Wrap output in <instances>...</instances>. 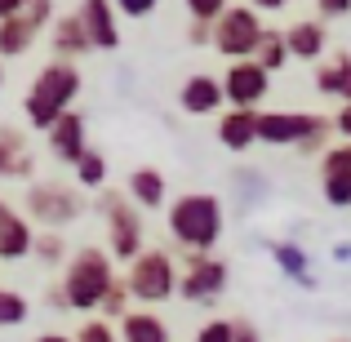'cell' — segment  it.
Wrapping results in <instances>:
<instances>
[{"mask_svg": "<svg viewBox=\"0 0 351 342\" xmlns=\"http://www.w3.org/2000/svg\"><path fill=\"white\" fill-rule=\"evenodd\" d=\"M169 218H165V227H169L173 245L182 249V254H214L218 240H223L227 231V209L223 200L214 196V191H182V196H173Z\"/></svg>", "mask_w": 351, "mask_h": 342, "instance_id": "obj_1", "label": "cell"}, {"mask_svg": "<svg viewBox=\"0 0 351 342\" xmlns=\"http://www.w3.org/2000/svg\"><path fill=\"white\" fill-rule=\"evenodd\" d=\"M112 280H116L112 254L98 249V245H85V249H76V254H67V271H62V284L53 289V302H58V307H71V311L94 316Z\"/></svg>", "mask_w": 351, "mask_h": 342, "instance_id": "obj_2", "label": "cell"}, {"mask_svg": "<svg viewBox=\"0 0 351 342\" xmlns=\"http://www.w3.org/2000/svg\"><path fill=\"white\" fill-rule=\"evenodd\" d=\"M80 85H85V80H80L76 62H62V58L45 62V67L36 71L32 89H27V98H23L27 125L45 134V129H49L62 112H71V103L80 98Z\"/></svg>", "mask_w": 351, "mask_h": 342, "instance_id": "obj_3", "label": "cell"}, {"mask_svg": "<svg viewBox=\"0 0 351 342\" xmlns=\"http://www.w3.org/2000/svg\"><path fill=\"white\" fill-rule=\"evenodd\" d=\"M120 280H125L129 302L156 311L160 302L173 298V284H178V262H173L165 249H138V254L129 258V271L120 276Z\"/></svg>", "mask_w": 351, "mask_h": 342, "instance_id": "obj_4", "label": "cell"}, {"mask_svg": "<svg viewBox=\"0 0 351 342\" xmlns=\"http://www.w3.org/2000/svg\"><path fill=\"white\" fill-rule=\"evenodd\" d=\"M23 205L27 214H32V223H40L45 231H62L71 223H80L89 209L85 191L80 187H67V182H32V187L23 191Z\"/></svg>", "mask_w": 351, "mask_h": 342, "instance_id": "obj_5", "label": "cell"}, {"mask_svg": "<svg viewBox=\"0 0 351 342\" xmlns=\"http://www.w3.org/2000/svg\"><path fill=\"white\" fill-rule=\"evenodd\" d=\"M98 214H103V223H107V254H112V262H116V258L129 262L138 249H147L143 245V214L129 205L125 191L103 187V196H98Z\"/></svg>", "mask_w": 351, "mask_h": 342, "instance_id": "obj_6", "label": "cell"}, {"mask_svg": "<svg viewBox=\"0 0 351 342\" xmlns=\"http://www.w3.org/2000/svg\"><path fill=\"white\" fill-rule=\"evenodd\" d=\"M263 32H267V27H263V14H258V9H249V5H227L223 14L209 23V49H218L227 62L249 58Z\"/></svg>", "mask_w": 351, "mask_h": 342, "instance_id": "obj_7", "label": "cell"}, {"mask_svg": "<svg viewBox=\"0 0 351 342\" xmlns=\"http://www.w3.org/2000/svg\"><path fill=\"white\" fill-rule=\"evenodd\" d=\"M227 289V262L214 254H187V262H182L178 271V284H173V293L187 302H218Z\"/></svg>", "mask_w": 351, "mask_h": 342, "instance_id": "obj_8", "label": "cell"}, {"mask_svg": "<svg viewBox=\"0 0 351 342\" xmlns=\"http://www.w3.org/2000/svg\"><path fill=\"white\" fill-rule=\"evenodd\" d=\"M218 85H223V103L227 107H245V112H258L263 98L271 94V76H267L254 58H236L232 67L218 76Z\"/></svg>", "mask_w": 351, "mask_h": 342, "instance_id": "obj_9", "label": "cell"}, {"mask_svg": "<svg viewBox=\"0 0 351 342\" xmlns=\"http://www.w3.org/2000/svg\"><path fill=\"white\" fill-rule=\"evenodd\" d=\"M316 112H258V143L263 147H298L307 134L320 129Z\"/></svg>", "mask_w": 351, "mask_h": 342, "instance_id": "obj_10", "label": "cell"}, {"mask_svg": "<svg viewBox=\"0 0 351 342\" xmlns=\"http://www.w3.org/2000/svg\"><path fill=\"white\" fill-rule=\"evenodd\" d=\"M320 187H325V200L334 209L351 205V143L338 138L320 151Z\"/></svg>", "mask_w": 351, "mask_h": 342, "instance_id": "obj_11", "label": "cell"}, {"mask_svg": "<svg viewBox=\"0 0 351 342\" xmlns=\"http://www.w3.org/2000/svg\"><path fill=\"white\" fill-rule=\"evenodd\" d=\"M76 18H80V27H85L89 49H103V53L120 49V23H116L112 0H80Z\"/></svg>", "mask_w": 351, "mask_h": 342, "instance_id": "obj_12", "label": "cell"}, {"mask_svg": "<svg viewBox=\"0 0 351 342\" xmlns=\"http://www.w3.org/2000/svg\"><path fill=\"white\" fill-rule=\"evenodd\" d=\"M280 40H285V53H289V58L320 62L325 49H329V27H325V18H298V23H289L280 32Z\"/></svg>", "mask_w": 351, "mask_h": 342, "instance_id": "obj_13", "label": "cell"}, {"mask_svg": "<svg viewBox=\"0 0 351 342\" xmlns=\"http://www.w3.org/2000/svg\"><path fill=\"white\" fill-rule=\"evenodd\" d=\"M45 143H49L53 160L76 164V160H80V151L89 147V138H85V116H80L76 107H71V112H62L49 129H45Z\"/></svg>", "mask_w": 351, "mask_h": 342, "instance_id": "obj_14", "label": "cell"}, {"mask_svg": "<svg viewBox=\"0 0 351 342\" xmlns=\"http://www.w3.org/2000/svg\"><path fill=\"white\" fill-rule=\"evenodd\" d=\"M125 196H129V205H134L138 214H152V209H165V205H169V182H165L160 169L138 164V169L129 173V182H125Z\"/></svg>", "mask_w": 351, "mask_h": 342, "instance_id": "obj_15", "label": "cell"}, {"mask_svg": "<svg viewBox=\"0 0 351 342\" xmlns=\"http://www.w3.org/2000/svg\"><path fill=\"white\" fill-rule=\"evenodd\" d=\"M178 107L187 116H218L223 112V85H218V76H209V71L187 76L178 89Z\"/></svg>", "mask_w": 351, "mask_h": 342, "instance_id": "obj_16", "label": "cell"}, {"mask_svg": "<svg viewBox=\"0 0 351 342\" xmlns=\"http://www.w3.org/2000/svg\"><path fill=\"white\" fill-rule=\"evenodd\" d=\"M116 338L120 342H173L165 316L152 311V307H129L125 316L116 320Z\"/></svg>", "mask_w": 351, "mask_h": 342, "instance_id": "obj_17", "label": "cell"}, {"mask_svg": "<svg viewBox=\"0 0 351 342\" xmlns=\"http://www.w3.org/2000/svg\"><path fill=\"white\" fill-rule=\"evenodd\" d=\"M218 143L227 151H249L258 147V112H245V107H227L218 116Z\"/></svg>", "mask_w": 351, "mask_h": 342, "instance_id": "obj_18", "label": "cell"}, {"mask_svg": "<svg viewBox=\"0 0 351 342\" xmlns=\"http://www.w3.org/2000/svg\"><path fill=\"white\" fill-rule=\"evenodd\" d=\"M49 49H53V58H62V62H76L80 53H89L85 27H80L76 14H53V23H49Z\"/></svg>", "mask_w": 351, "mask_h": 342, "instance_id": "obj_19", "label": "cell"}, {"mask_svg": "<svg viewBox=\"0 0 351 342\" xmlns=\"http://www.w3.org/2000/svg\"><path fill=\"white\" fill-rule=\"evenodd\" d=\"M316 89L325 98H334V103H347V98H351V58L343 49H338L334 58L316 62Z\"/></svg>", "mask_w": 351, "mask_h": 342, "instance_id": "obj_20", "label": "cell"}, {"mask_svg": "<svg viewBox=\"0 0 351 342\" xmlns=\"http://www.w3.org/2000/svg\"><path fill=\"white\" fill-rule=\"evenodd\" d=\"M27 254H32V223L9 209V214L0 218V262H18V258H27Z\"/></svg>", "mask_w": 351, "mask_h": 342, "instance_id": "obj_21", "label": "cell"}, {"mask_svg": "<svg viewBox=\"0 0 351 342\" xmlns=\"http://www.w3.org/2000/svg\"><path fill=\"white\" fill-rule=\"evenodd\" d=\"M32 151L18 129H0V178H32Z\"/></svg>", "mask_w": 351, "mask_h": 342, "instance_id": "obj_22", "label": "cell"}, {"mask_svg": "<svg viewBox=\"0 0 351 342\" xmlns=\"http://www.w3.org/2000/svg\"><path fill=\"white\" fill-rule=\"evenodd\" d=\"M32 40H36V32H32V23H27L23 14L0 18V62L5 58H23V53L32 49Z\"/></svg>", "mask_w": 351, "mask_h": 342, "instance_id": "obj_23", "label": "cell"}, {"mask_svg": "<svg viewBox=\"0 0 351 342\" xmlns=\"http://www.w3.org/2000/svg\"><path fill=\"white\" fill-rule=\"evenodd\" d=\"M71 169H76V187H80V191H103V187H107V173H112V164H107L103 151L85 147V151H80V160L71 164Z\"/></svg>", "mask_w": 351, "mask_h": 342, "instance_id": "obj_24", "label": "cell"}, {"mask_svg": "<svg viewBox=\"0 0 351 342\" xmlns=\"http://www.w3.org/2000/svg\"><path fill=\"white\" fill-rule=\"evenodd\" d=\"M249 58L258 62V67L267 71V76H276V71H285V62H289V53H285V40H280V32H263L258 36V45H254V53Z\"/></svg>", "mask_w": 351, "mask_h": 342, "instance_id": "obj_25", "label": "cell"}, {"mask_svg": "<svg viewBox=\"0 0 351 342\" xmlns=\"http://www.w3.org/2000/svg\"><path fill=\"white\" fill-rule=\"evenodd\" d=\"M32 254L40 258L45 267H58V262H67V236L62 231H32Z\"/></svg>", "mask_w": 351, "mask_h": 342, "instance_id": "obj_26", "label": "cell"}, {"mask_svg": "<svg viewBox=\"0 0 351 342\" xmlns=\"http://www.w3.org/2000/svg\"><path fill=\"white\" fill-rule=\"evenodd\" d=\"M27 316H32V302H27L18 289L0 284V329H18Z\"/></svg>", "mask_w": 351, "mask_h": 342, "instance_id": "obj_27", "label": "cell"}, {"mask_svg": "<svg viewBox=\"0 0 351 342\" xmlns=\"http://www.w3.org/2000/svg\"><path fill=\"white\" fill-rule=\"evenodd\" d=\"M129 307H134V302H129V293H125V280H120V276H116V280L107 284L103 302H98V320H112V325H116V320L125 316Z\"/></svg>", "mask_w": 351, "mask_h": 342, "instance_id": "obj_28", "label": "cell"}, {"mask_svg": "<svg viewBox=\"0 0 351 342\" xmlns=\"http://www.w3.org/2000/svg\"><path fill=\"white\" fill-rule=\"evenodd\" d=\"M271 258H276V267H285L289 276H298V280H307V276H302V267H307V254H302L298 245H289V240H280V245H271Z\"/></svg>", "mask_w": 351, "mask_h": 342, "instance_id": "obj_29", "label": "cell"}, {"mask_svg": "<svg viewBox=\"0 0 351 342\" xmlns=\"http://www.w3.org/2000/svg\"><path fill=\"white\" fill-rule=\"evenodd\" d=\"M71 342H120L116 338V325H112V320H85V325H80L76 329V338H71Z\"/></svg>", "mask_w": 351, "mask_h": 342, "instance_id": "obj_30", "label": "cell"}, {"mask_svg": "<svg viewBox=\"0 0 351 342\" xmlns=\"http://www.w3.org/2000/svg\"><path fill=\"white\" fill-rule=\"evenodd\" d=\"M23 18L32 23V32L40 36L45 27L53 23V0H27V5H23Z\"/></svg>", "mask_w": 351, "mask_h": 342, "instance_id": "obj_31", "label": "cell"}, {"mask_svg": "<svg viewBox=\"0 0 351 342\" xmlns=\"http://www.w3.org/2000/svg\"><path fill=\"white\" fill-rule=\"evenodd\" d=\"M187 5V14H191V23H214L218 14H223L232 0H182Z\"/></svg>", "mask_w": 351, "mask_h": 342, "instance_id": "obj_32", "label": "cell"}, {"mask_svg": "<svg viewBox=\"0 0 351 342\" xmlns=\"http://www.w3.org/2000/svg\"><path fill=\"white\" fill-rule=\"evenodd\" d=\"M191 342H232V320H205V325L196 329V338Z\"/></svg>", "mask_w": 351, "mask_h": 342, "instance_id": "obj_33", "label": "cell"}, {"mask_svg": "<svg viewBox=\"0 0 351 342\" xmlns=\"http://www.w3.org/2000/svg\"><path fill=\"white\" fill-rule=\"evenodd\" d=\"M112 9H116V14H125V18H134V23H138V18H152L156 9H160V0H112Z\"/></svg>", "mask_w": 351, "mask_h": 342, "instance_id": "obj_34", "label": "cell"}, {"mask_svg": "<svg viewBox=\"0 0 351 342\" xmlns=\"http://www.w3.org/2000/svg\"><path fill=\"white\" fill-rule=\"evenodd\" d=\"M316 9H320V18H343L351 14V0H316Z\"/></svg>", "mask_w": 351, "mask_h": 342, "instance_id": "obj_35", "label": "cell"}, {"mask_svg": "<svg viewBox=\"0 0 351 342\" xmlns=\"http://www.w3.org/2000/svg\"><path fill=\"white\" fill-rule=\"evenodd\" d=\"M329 125H334V134H338V138H347V143H351V103L338 107V116L329 120Z\"/></svg>", "mask_w": 351, "mask_h": 342, "instance_id": "obj_36", "label": "cell"}, {"mask_svg": "<svg viewBox=\"0 0 351 342\" xmlns=\"http://www.w3.org/2000/svg\"><path fill=\"white\" fill-rule=\"evenodd\" d=\"M232 342H263V338H258V329L249 320H232Z\"/></svg>", "mask_w": 351, "mask_h": 342, "instance_id": "obj_37", "label": "cell"}, {"mask_svg": "<svg viewBox=\"0 0 351 342\" xmlns=\"http://www.w3.org/2000/svg\"><path fill=\"white\" fill-rule=\"evenodd\" d=\"M187 40L196 45V49H209V23H191L187 27Z\"/></svg>", "mask_w": 351, "mask_h": 342, "instance_id": "obj_38", "label": "cell"}, {"mask_svg": "<svg viewBox=\"0 0 351 342\" xmlns=\"http://www.w3.org/2000/svg\"><path fill=\"white\" fill-rule=\"evenodd\" d=\"M23 5H27V0H0V18H14V14H23Z\"/></svg>", "mask_w": 351, "mask_h": 342, "instance_id": "obj_39", "label": "cell"}, {"mask_svg": "<svg viewBox=\"0 0 351 342\" xmlns=\"http://www.w3.org/2000/svg\"><path fill=\"white\" fill-rule=\"evenodd\" d=\"M289 5V0H249V9H258V14H263V9H285Z\"/></svg>", "mask_w": 351, "mask_h": 342, "instance_id": "obj_40", "label": "cell"}, {"mask_svg": "<svg viewBox=\"0 0 351 342\" xmlns=\"http://www.w3.org/2000/svg\"><path fill=\"white\" fill-rule=\"evenodd\" d=\"M36 342H71V338H67V334H40Z\"/></svg>", "mask_w": 351, "mask_h": 342, "instance_id": "obj_41", "label": "cell"}, {"mask_svg": "<svg viewBox=\"0 0 351 342\" xmlns=\"http://www.w3.org/2000/svg\"><path fill=\"white\" fill-rule=\"evenodd\" d=\"M5 214H9V200H5V196H0V218H5Z\"/></svg>", "mask_w": 351, "mask_h": 342, "instance_id": "obj_42", "label": "cell"}, {"mask_svg": "<svg viewBox=\"0 0 351 342\" xmlns=\"http://www.w3.org/2000/svg\"><path fill=\"white\" fill-rule=\"evenodd\" d=\"M0 85H5V62H0Z\"/></svg>", "mask_w": 351, "mask_h": 342, "instance_id": "obj_43", "label": "cell"}, {"mask_svg": "<svg viewBox=\"0 0 351 342\" xmlns=\"http://www.w3.org/2000/svg\"><path fill=\"white\" fill-rule=\"evenodd\" d=\"M338 342H343V338H338Z\"/></svg>", "mask_w": 351, "mask_h": 342, "instance_id": "obj_44", "label": "cell"}]
</instances>
